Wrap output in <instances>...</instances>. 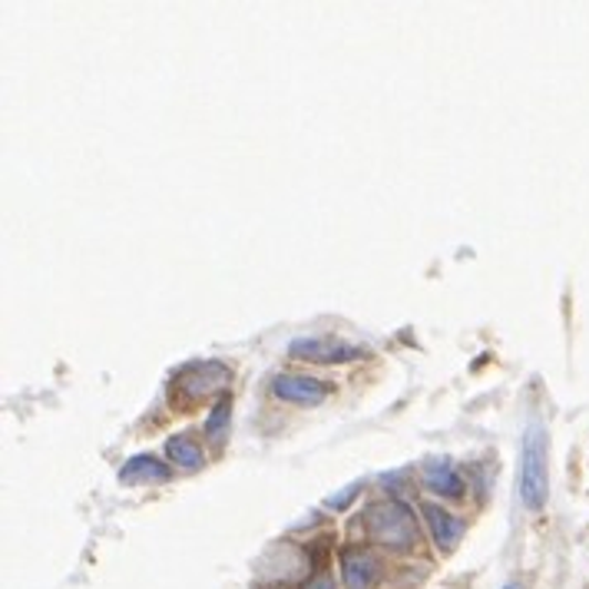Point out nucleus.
Segmentation results:
<instances>
[{
	"instance_id": "obj_1",
	"label": "nucleus",
	"mask_w": 589,
	"mask_h": 589,
	"mask_svg": "<svg viewBox=\"0 0 589 589\" xmlns=\"http://www.w3.org/2000/svg\"><path fill=\"white\" fill-rule=\"evenodd\" d=\"M364 534L371 544H378L388 554H411L421 544V527L417 517L407 504L401 500H378L364 510L361 517Z\"/></svg>"
},
{
	"instance_id": "obj_2",
	"label": "nucleus",
	"mask_w": 589,
	"mask_h": 589,
	"mask_svg": "<svg viewBox=\"0 0 589 589\" xmlns=\"http://www.w3.org/2000/svg\"><path fill=\"white\" fill-rule=\"evenodd\" d=\"M520 497L530 510H544L550 497V437L540 421H530L520 447Z\"/></svg>"
},
{
	"instance_id": "obj_3",
	"label": "nucleus",
	"mask_w": 589,
	"mask_h": 589,
	"mask_svg": "<svg viewBox=\"0 0 589 589\" xmlns=\"http://www.w3.org/2000/svg\"><path fill=\"white\" fill-rule=\"evenodd\" d=\"M229 378L232 374H229L226 364H219V361H196V364H189V368H183L176 374V391L183 397L196 401V397H209V394L223 391L229 384Z\"/></svg>"
},
{
	"instance_id": "obj_4",
	"label": "nucleus",
	"mask_w": 589,
	"mask_h": 589,
	"mask_svg": "<svg viewBox=\"0 0 589 589\" xmlns=\"http://www.w3.org/2000/svg\"><path fill=\"white\" fill-rule=\"evenodd\" d=\"M384 577V564L371 547H344L341 550V580L344 589H374Z\"/></svg>"
},
{
	"instance_id": "obj_5",
	"label": "nucleus",
	"mask_w": 589,
	"mask_h": 589,
	"mask_svg": "<svg viewBox=\"0 0 589 589\" xmlns=\"http://www.w3.org/2000/svg\"><path fill=\"white\" fill-rule=\"evenodd\" d=\"M289 354L298 361H314V364H344L364 358V348L348 344L341 338H298L289 344Z\"/></svg>"
},
{
	"instance_id": "obj_6",
	"label": "nucleus",
	"mask_w": 589,
	"mask_h": 589,
	"mask_svg": "<svg viewBox=\"0 0 589 589\" xmlns=\"http://www.w3.org/2000/svg\"><path fill=\"white\" fill-rule=\"evenodd\" d=\"M328 384L318 381V378H308V374H276L272 378V394L289 401V404H321L328 397Z\"/></svg>"
},
{
	"instance_id": "obj_7",
	"label": "nucleus",
	"mask_w": 589,
	"mask_h": 589,
	"mask_svg": "<svg viewBox=\"0 0 589 589\" xmlns=\"http://www.w3.org/2000/svg\"><path fill=\"white\" fill-rule=\"evenodd\" d=\"M421 514H424V524L431 527L434 544H437L444 554H451V550L457 547L461 534H464V524H461L454 514H447L444 507H437V504H424V507H421Z\"/></svg>"
},
{
	"instance_id": "obj_8",
	"label": "nucleus",
	"mask_w": 589,
	"mask_h": 589,
	"mask_svg": "<svg viewBox=\"0 0 589 589\" xmlns=\"http://www.w3.org/2000/svg\"><path fill=\"white\" fill-rule=\"evenodd\" d=\"M120 480L126 484H163L169 480V467L156 457H133L123 471H120Z\"/></svg>"
},
{
	"instance_id": "obj_9",
	"label": "nucleus",
	"mask_w": 589,
	"mask_h": 589,
	"mask_svg": "<svg viewBox=\"0 0 589 589\" xmlns=\"http://www.w3.org/2000/svg\"><path fill=\"white\" fill-rule=\"evenodd\" d=\"M424 484H427L431 490L444 494V497H461V494H464V480H461V474H457L447 461H431V464H424Z\"/></svg>"
},
{
	"instance_id": "obj_10",
	"label": "nucleus",
	"mask_w": 589,
	"mask_h": 589,
	"mask_svg": "<svg viewBox=\"0 0 589 589\" xmlns=\"http://www.w3.org/2000/svg\"><path fill=\"white\" fill-rule=\"evenodd\" d=\"M166 451H169V461H173V464H179V467L196 471V467H203V464H206V454H203L199 441H196V437H189V434H176V437H169Z\"/></svg>"
},
{
	"instance_id": "obj_11",
	"label": "nucleus",
	"mask_w": 589,
	"mask_h": 589,
	"mask_svg": "<svg viewBox=\"0 0 589 589\" xmlns=\"http://www.w3.org/2000/svg\"><path fill=\"white\" fill-rule=\"evenodd\" d=\"M229 421H232V401L223 397V401L213 407L209 421H206V437H209L213 444H219V441L226 437V431H229Z\"/></svg>"
},
{
	"instance_id": "obj_12",
	"label": "nucleus",
	"mask_w": 589,
	"mask_h": 589,
	"mask_svg": "<svg viewBox=\"0 0 589 589\" xmlns=\"http://www.w3.org/2000/svg\"><path fill=\"white\" fill-rule=\"evenodd\" d=\"M301 589H338V587H334V580H331L328 574H314V577H311Z\"/></svg>"
},
{
	"instance_id": "obj_13",
	"label": "nucleus",
	"mask_w": 589,
	"mask_h": 589,
	"mask_svg": "<svg viewBox=\"0 0 589 589\" xmlns=\"http://www.w3.org/2000/svg\"><path fill=\"white\" fill-rule=\"evenodd\" d=\"M354 490H358V487H348V490H344L341 497H334V500H328V507H331V510H338V507H344V504H348V500L354 497Z\"/></svg>"
},
{
	"instance_id": "obj_14",
	"label": "nucleus",
	"mask_w": 589,
	"mask_h": 589,
	"mask_svg": "<svg viewBox=\"0 0 589 589\" xmlns=\"http://www.w3.org/2000/svg\"><path fill=\"white\" fill-rule=\"evenodd\" d=\"M504 589H524V587H520V583H507V587H504Z\"/></svg>"
}]
</instances>
